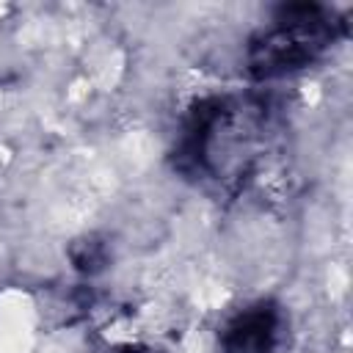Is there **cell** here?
I'll use <instances>...</instances> for the list:
<instances>
[{
	"mask_svg": "<svg viewBox=\"0 0 353 353\" xmlns=\"http://www.w3.org/2000/svg\"><path fill=\"white\" fill-rule=\"evenodd\" d=\"M339 36V22L320 6H284L273 28L248 47V72L259 80L309 66Z\"/></svg>",
	"mask_w": 353,
	"mask_h": 353,
	"instance_id": "obj_1",
	"label": "cell"
},
{
	"mask_svg": "<svg viewBox=\"0 0 353 353\" xmlns=\"http://www.w3.org/2000/svg\"><path fill=\"white\" fill-rule=\"evenodd\" d=\"M281 342V312L259 301L229 320L221 334L223 353H276Z\"/></svg>",
	"mask_w": 353,
	"mask_h": 353,
	"instance_id": "obj_2",
	"label": "cell"
},
{
	"mask_svg": "<svg viewBox=\"0 0 353 353\" xmlns=\"http://www.w3.org/2000/svg\"><path fill=\"white\" fill-rule=\"evenodd\" d=\"M127 353H146V350H127Z\"/></svg>",
	"mask_w": 353,
	"mask_h": 353,
	"instance_id": "obj_3",
	"label": "cell"
}]
</instances>
